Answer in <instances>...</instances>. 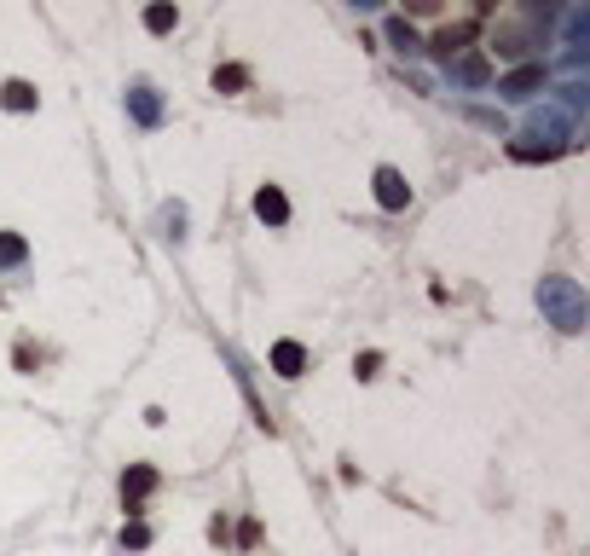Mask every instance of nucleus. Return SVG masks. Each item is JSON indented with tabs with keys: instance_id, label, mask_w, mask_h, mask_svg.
Wrapping results in <instances>:
<instances>
[{
	"instance_id": "nucleus-9",
	"label": "nucleus",
	"mask_w": 590,
	"mask_h": 556,
	"mask_svg": "<svg viewBox=\"0 0 590 556\" xmlns=\"http://www.w3.org/2000/svg\"><path fill=\"white\" fill-rule=\"evenodd\" d=\"M174 24H180V12H174V6H151V12H145V29H151V35H168Z\"/></svg>"
},
{
	"instance_id": "nucleus-6",
	"label": "nucleus",
	"mask_w": 590,
	"mask_h": 556,
	"mask_svg": "<svg viewBox=\"0 0 590 556\" xmlns=\"http://www.w3.org/2000/svg\"><path fill=\"white\" fill-rule=\"evenodd\" d=\"M255 215H261V221H272V226H284V221H290V203H284V192H278V186H261V192H255Z\"/></svg>"
},
{
	"instance_id": "nucleus-2",
	"label": "nucleus",
	"mask_w": 590,
	"mask_h": 556,
	"mask_svg": "<svg viewBox=\"0 0 590 556\" xmlns=\"http://www.w3.org/2000/svg\"><path fill=\"white\" fill-rule=\"evenodd\" d=\"M151 487H157V470H145V464L122 475V504H128V516H139V504H145V493H151Z\"/></svg>"
},
{
	"instance_id": "nucleus-13",
	"label": "nucleus",
	"mask_w": 590,
	"mask_h": 556,
	"mask_svg": "<svg viewBox=\"0 0 590 556\" xmlns=\"http://www.w3.org/2000/svg\"><path fill=\"white\" fill-rule=\"evenodd\" d=\"M457 76H463V82H481V76H486V58H463V64H457Z\"/></svg>"
},
{
	"instance_id": "nucleus-3",
	"label": "nucleus",
	"mask_w": 590,
	"mask_h": 556,
	"mask_svg": "<svg viewBox=\"0 0 590 556\" xmlns=\"http://www.w3.org/2000/svg\"><path fill=\"white\" fill-rule=\"evenodd\" d=\"M376 203H382V209H405V203H411V186H405L394 168H376Z\"/></svg>"
},
{
	"instance_id": "nucleus-10",
	"label": "nucleus",
	"mask_w": 590,
	"mask_h": 556,
	"mask_svg": "<svg viewBox=\"0 0 590 556\" xmlns=\"http://www.w3.org/2000/svg\"><path fill=\"white\" fill-rule=\"evenodd\" d=\"M215 87L220 93H238V87H249V70H243V64H226V70H215Z\"/></svg>"
},
{
	"instance_id": "nucleus-7",
	"label": "nucleus",
	"mask_w": 590,
	"mask_h": 556,
	"mask_svg": "<svg viewBox=\"0 0 590 556\" xmlns=\"http://www.w3.org/2000/svg\"><path fill=\"white\" fill-rule=\"evenodd\" d=\"M0 105H6V111H35V87L29 82H6L0 87Z\"/></svg>"
},
{
	"instance_id": "nucleus-12",
	"label": "nucleus",
	"mask_w": 590,
	"mask_h": 556,
	"mask_svg": "<svg viewBox=\"0 0 590 556\" xmlns=\"http://www.w3.org/2000/svg\"><path fill=\"white\" fill-rule=\"evenodd\" d=\"M134 111H139V122H157V99H151V87H134Z\"/></svg>"
},
{
	"instance_id": "nucleus-1",
	"label": "nucleus",
	"mask_w": 590,
	"mask_h": 556,
	"mask_svg": "<svg viewBox=\"0 0 590 556\" xmlns=\"http://www.w3.org/2000/svg\"><path fill=\"white\" fill-rule=\"evenodd\" d=\"M475 35H481V24H475V18H463V24H446V29H440L429 47H434L440 58H452V53H463V47H469Z\"/></svg>"
},
{
	"instance_id": "nucleus-8",
	"label": "nucleus",
	"mask_w": 590,
	"mask_h": 556,
	"mask_svg": "<svg viewBox=\"0 0 590 556\" xmlns=\"http://www.w3.org/2000/svg\"><path fill=\"white\" fill-rule=\"evenodd\" d=\"M24 255H29V244L18 238V232H0V267H18Z\"/></svg>"
},
{
	"instance_id": "nucleus-4",
	"label": "nucleus",
	"mask_w": 590,
	"mask_h": 556,
	"mask_svg": "<svg viewBox=\"0 0 590 556\" xmlns=\"http://www.w3.org/2000/svg\"><path fill=\"white\" fill-rule=\"evenodd\" d=\"M538 87H544V64H527V70H515L498 82V93H510V99H533Z\"/></svg>"
},
{
	"instance_id": "nucleus-5",
	"label": "nucleus",
	"mask_w": 590,
	"mask_h": 556,
	"mask_svg": "<svg viewBox=\"0 0 590 556\" xmlns=\"http://www.w3.org/2000/svg\"><path fill=\"white\" fill-rule=\"evenodd\" d=\"M272 371H278V377H301V371H307V348H301V342H278V348H272Z\"/></svg>"
},
{
	"instance_id": "nucleus-11",
	"label": "nucleus",
	"mask_w": 590,
	"mask_h": 556,
	"mask_svg": "<svg viewBox=\"0 0 590 556\" xmlns=\"http://www.w3.org/2000/svg\"><path fill=\"white\" fill-rule=\"evenodd\" d=\"M388 41H394L400 53H417V35H411V24H405V18H388Z\"/></svg>"
}]
</instances>
